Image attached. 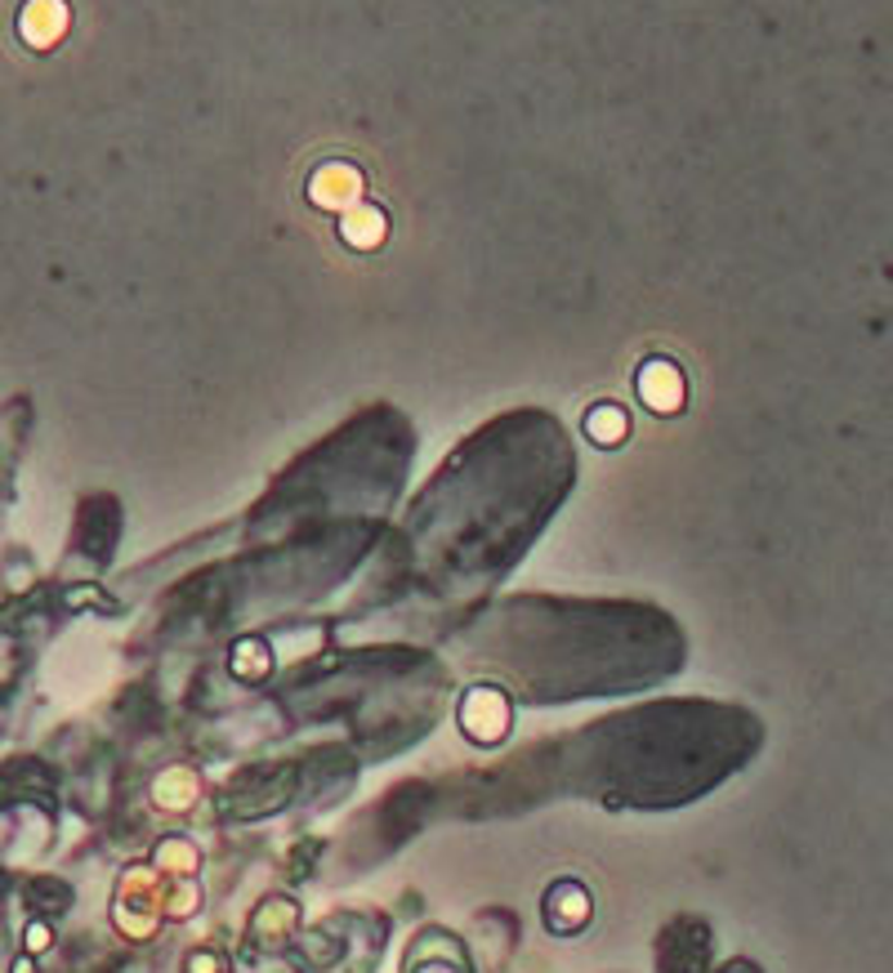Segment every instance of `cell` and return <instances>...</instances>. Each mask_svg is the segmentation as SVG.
I'll list each match as a JSON object with an SVG mask.
<instances>
[{
    "label": "cell",
    "instance_id": "cell-4",
    "mask_svg": "<svg viewBox=\"0 0 893 973\" xmlns=\"http://www.w3.org/2000/svg\"><path fill=\"white\" fill-rule=\"evenodd\" d=\"M10 973H36V964H32V956H23V960H14V964H10Z\"/></svg>",
    "mask_w": 893,
    "mask_h": 973
},
{
    "label": "cell",
    "instance_id": "cell-3",
    "mask_svg": "<svg viewBox=\"0 0 893 973\" xmlns=\"http://www.w3.org/2000/svg\"><path fill=\"white\" fill-rule=\"evenodd\" d=\"M46 943H50V934H46V928H40V924H32V928H27V951L36 956V951L46 947Z\"/></svg>",
    "mask_w": 893,
    "mask_h": 973
},
{
    "label": "cell",
    "instance_id": "cell-1",
    "mask_svg": "<svg viewBox=\"0 0 893 973\" xmlns=\"http://www.w3.org/2000/svg\"><path fill=\"white\" fill-rule=\"evenodd\" d=\"M640 394L653 411H674L679 398H684V379H679V371L670 362H648L640 375Z\"/></svg>",
    "mask_w": 893,
    "mask_h": 973
},
{
    "label": "cell",
    "instance_id": "cell-2",
    "mask_svg": "<svg viewBox=\"0 0 893 973\" xmlns=\"http://www.w3.org/2000/svg\"><path fill=\"white\" fill-rule=\"evenodd\" d=\"M585 429L599 438V442H617L621 434H625V415L621 411H612V407H604V411H594L590 420H585Z\"/></svg>",
    "mask_w": 893,
    "mask_h": 973
}]
</instances>
